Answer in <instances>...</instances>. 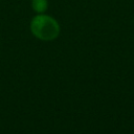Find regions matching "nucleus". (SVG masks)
<instances>
[{
	"label": "nucleus",
	"instance_id": "2",
	"mask_svg": "<svg viewBox=\"0 0 134 134\" xmlns=\"http://www.w3.org/2000/svg\"><path fill=\"white\" fill-rule=\"evenodd\" d=\"M31 8L37 14H44L48 8V0H31Z\"/></svg>",
	"mask_w": 134,
	"mask_h": 134
},
{
	"label": "nucleus",
	"instance_id": "1",
	"mask_svg": "<svg viewBox=\"0 0 134 134\" xmlns=\"http://www.w3.org/2000/svg\"><path fill=\"white\" fill-rule=\"evenodd\" d=\"M30 31L39 40L52 41L60 35L61 27L59 22L51 16L38 14L30 21Z\"/></svg>",
	"mask_w": 134,
	"mask_h": 134
}]
</instances>
